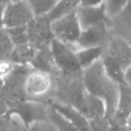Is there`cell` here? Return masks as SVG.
Instances as JSON below:
<instances>
[{"instance_id":"obj_9","label":"cell","mask_w":131,"mask_h":131,"mask_svg":"<svg viewBox=\"0 0 131 131\" xmlns=\"http://www.w3.org/2000/svg\"><path fill=\"white\" fill-rule=\"evenodd\" d=\"M104 52L115 58L124 70L131 64V45L118 35H112L106 43Z\"/></svg>"},{"instance_id":"obj_31","label":"cell","mask_w":131,"mask_h":131,"mask_svg":"<svg viewBox=\"0 0 131 131\" xmlns=\"http://www.w3.org/2000/svg\"><path fill=\"white\" fill-rule=\"evenodd\" d=\"M8 111H9V107H8L7 103L3 99L0 98V118L5 116L8 113Z\"/></svg>"},{"instance_id":"obj_12","label":"cell","mask_w":131,"mask_h":131,"mask_svg":"<svg viewBox=\"0 0 131 131\" xmlns=\"http://www.w3.org/2000/svg\"><path fill=\"white\" fill-rule=\"evenodd\" d=\"M14 114L21 120L24 124L26 123V126L28 128V126L35 121L45 120L47 111L45 105L41 103L27 101L18 104L14 111Z\"/></svg>"},{"instance_id":"obj_22","label":"cell","mask_w":131,"mask_h":131,"mask_svg":"<svg viewBox=\"0 0 131 131\" xmlns=\"http://www.w3.org/2000/svg\"><path fill=\"white\" fill-rule=\"evenodd\" d=\"M58 0H29L35 16L46 14Z\"/></svg>"},{"instance_id":"obj_16","label":"cell","mask_w":131,"mask_h":131,"mask_svg":"<svg viewBox=\"0 0 131 131\" xmlns=\"http://www.w3.org/2000/svg\"><path fill=\"white\" fill-rule=\"evenodd\" d=\"M103 52L104 46H92L80 48V50L76 51V55L82 70H84L95 61H97L98 59H100Z\"/></svg>"},{"instance_id":"obj_2","label":"cell","mask_w":131,"mask_h":131,"mask_svg":"<svg viewBox=\"0 0 131 131\" xmlns=\"http://www.w3.org/2000/svg\"><path fill=\"white\" fill-rule=\"evenodd\" d=\"M50 26L54 39L69 45L77 44L82 28L76 10L52 20Z\"/></svg>"},{"instance_id":"obj_27","label":"cell","mask_w":131,"mask_h":131,"mask_svg":"<svg viewBox=\"0 0 131 131\" xmlns=\"http://www.w3.org/2000/svg\"><path fill=\"white\" fill-rule=\"evenodd\" d=\"M15 69V64L13 61L8 59H0V78L4 79L9 77Z\"/></svg>"},{"instance_id":"obj_7","label":"cell","mask_w":131,"mask_h":131,"mask_svg":"<svg viewBox=\"0 0 131 131\" xmlns=\"http://www.w3.org/2000/svg\"><path fill=\"white\" fill-rule=\"evenodd\" d=\"M51 86L49 73L35 70L24 80V91L29 97H40L46 94Z\"/></svg>"},{"instance_id":"obj_15","label":"cell","mask_w":131,"mask_h":131,"mask_svg":"<svg viewBox=\"0 0 131 131\" xmlns=\"http://www.w3.org/2000/svg\"><path fill=\"white\" fill-rule=\"evenodd\" d=\"M101 61L103 66V70L106 76L117 84H126L125 81V70L122 66L111 55L103 52L101 56Z\"/></svg>"},{"instance_id":"obj_14","label":"cell","mask_w":131,"mask_h":131,"mask_svg":"<svg viewBox=\"0 0 131 131\" xmlns=\"http://www.w3.org/2000/svg\"><path fill=\"white\" fill-rule=\"evenodd\" d=\"M131 115V86L126 84L119 85V96L117 107L110 118L111 120H115L121 123H127L128 118Z\"/></svg>"},{"instance_id":"obj_4","label":"cell","mask_w":131,"mask_h":131,"mask_svg":"<svg viewBox=\"0 0 131 131\" xmlns=\"http://www.w3.org/2000/svg\"><path fill=\"white\" fill-rule=\"evenodd\" d=\"M51 21L45 14L35 16L28 25V37L29 43L38 49H47L50 47L53 40V34L51 31Z\"/></svg>"},{"instance_id":"obj_6","label":"cell","mask_w":131,"mask_h":131,"mask_svg":"<svg viewBox=\"0 0 131 131\" xmlns=\"http://www.w3.org/2000/svg\"><path fill=\"white\" fill-rule=\"evenodd\" d=\"M111 24L99 23L91 27L82 29L77 44L80 48L92 46H105L112 37Z\"/></svg>"},{"instance_id":"obj_25","label":"cell","mask_w":131,"mask_h":131,"mask_svg":"<svg viewBox=\"0 0 131 131\" xmlns=\"http://www.w3.org/2000/svg\"><path fill=\"white\" fill-rule=\"evenodd\" d=\"M14 45L12 44L11 40L9 39L5 29L0 31V56L10 54Z\"/></svg>"},{"instance_id":"obj_11","label":"cell","mask_w":131,"mask_h":131,"mask_svg":"<svg viewBox=\"0 0 131 131\" xmlns=\"http://www.w3.org/2000/svg\"><path fill=\"white\" fill-rule=\"evenodd\" d=\"M111 29L115 35L123 38L131 45V0L115 16L111 17Z\"/></svg>"},{"instance_id":"obj_33","label":"cell","mask_w":131,"mask_h":131,"mask_svg":"<svg viewBox=\"0 0 131 131\" xmlns=\"http://www.w3.org/2000/svg\"><path fill=\"white\" fill-rule=\"evenodd\" d=\"M125 81L129 86H131V64L125 70Z\"/></svg>"},{"instance_id":"obj_24","label":"cell","mask_w":131,"mask_h":131,"mask_svg":"<svg viewBox=\"0 0 131 131\" xmlns=\"http://www.w3.org/2000/svg\"><path fill=\"white\" fill-rule=\"evenodd\" d=\"M110 125L111 121L106 116L89 119V131H108Z\"/></svg>"},{"instance_id":"obj_3","label":"cell","mask_w":131,"mask_h":131,"mask_svg":"<svg viewBox=\"0 0 131 131\" xmlns=\"http://www.w3.org/2000/svg\"><path fill=\"white\" fill-rule=\"evenodd\" d=\"M49 49L54 64L64 74L72 75L83 71L78 61L76 51L71 48V45L53 38Z\"/></svg>"},{"instance_id":"obj_17","label":"cell","mask_w":131,"mask_h":131,"mask_svg":"<svg viewBox=\"0 0 131 131\" xmlns=\"http://www.w3.org/2000/svg\"><path fill=\"white\" fill-rule=\"evenodd\" d=\"M37 49L32 46L30 43L23 44V45H16L13 47L10 56L13 62H16V64H23L28 66L31 63Z\"/></svg>"},{"instance_id":"obj_13","label":"cell","mask_w":131,"mask_h":131,"mask_svg":"<svg viewBox=\"0 0 131 131\" xmlns=\"http://www.w3.org/2000/svg\"><path fill=\"white\" fill-rule=\"evenodd\" d=\"M77 108L89 120L93 118L103 117L106 113V106L103 99L92 95L86 91L84 97L82 98L81 102L78 104Z\"/></svg>"},{"instance_id":"obj_28","label":"cell","mask_w":131,"mask_h":131,"mask_svg":"<svg viewBox=\"0 0 131 131\" xmlns=\"http://www.w3.org/2000/svg\"><path fill=\"white\" fill-rule=\"evenodd\" d=\"M110 121H111V125L108 131H130V127L127 125V123H121L111 119Z\"/></svg>"},{"instance_id":"obj_10","label":"cell","mask_w":131,"mask_h":131,"mask_svg":"<svg viewBox=\"0 0 131 131\" xmlns=\"http://www.w3.org/2000/svg\"><path fill=\"white\" fill-rule=\"evenodd\" d=\"M50 107L60 114L64 119L74 124L81 131H89V120L73 104L60 101H51Z\"/></svg>"},{"instance_id":"obj_19","label":"cell","mask_w":131,"mask_h":131,"mask_svg":"<svg viewBox=\"0 0 131 131\" xmlns=\"http://www.w3.org/2000/svg\"><path fill=\"white\" fill-rule=\"evenodd\" d=\"M30 64L35 70L49 73L54 64L50 49H38Z\"/></svg>"},{"instance_id":"obj_21","label":"cell","mask_w":131,"mask_h":131,"mask_svg":"<svg viewBox=\"0 0 131 131\" xmlns=\"http://www.w3.org/2000/svg\"><path fill=\"white\" fill-rule=\"evenodd\" d=\"M49 114H50V121L55 125L57 131H81L79 128H77L74 124H72L67 119H64L60 114H58L53 108H51Z\"/></svg>"},{"instance_id":"obj_35","label":"cell","mask_w":131,"mask_h":131,"mask_svg":"<svg viewBox=\"0 0 131 131\" xmlns=\"http://www.w3.org/2000/svg\"><path fill=\"white\" fill-rule=\"evenodd\" d=\"M10 1H19V0H10Z\"/></svg>"},{"instance_id":"obj_8","label":"cell","mask_w":131,"mask_h":131,"mask_svg":"<svg viewBox=\"0 0 131 131\" xmlns=\"http://www.w3.org/2000/svg\"><path fill=\"white\" fill-rule=\"evenodd\" d=\"M76 13L82 29L99 23H108L112 25V19L106 13L104 3L94 6L79 5L76 9Z\"/></svg>"},{"instance_id":"obj_23","label":"cell","mask_w":131,"mask_h":131,"mask_svg":"<svg viewBox=\"0 0 131 131\" xmlns=\"http://www.w3.org/2000/svg\"><path fill=\"white\" fill-rule=\"evenodd\" d=\"M130 0H104L105 10L110 17L118 14Z\"/></svg>"},{"instance_id":"obj_30","label":"cell","mask_w":131,"mask_h":131,"mask_svg":"<svg viewBox=\"0 0 131 131\" xmlns=\"http://www.w3.org/2000/svg\"><path fill=\"white\" fill-rule=\"evenodd\" d=\"M104 3V0H80V5L83 6H94Z\"/></svg>"},{"instance_id":"obj_5","label":"cell","mask_w":131,"mask_h":131,"mask_svg":"<svg viewBox=\"0 0 131 131\" xmlns=\"http://www.w3.org/2000/svg\"><path fill=\"white\" fill-rule=\"evenodd\" d=\"M34 17L29 0L10 1L4 7V28L26 26Z\"/></svg>"},{"instance_id":"obj_34","label":"cell","mask_w":131,"mask_h":131,"mask_svg":"<svg viewBox=\"0 0 131 131\" xmlns=\"http://www.w3.org/2000/svg\"><path fill=\"white\" fill-rule=\"evenodd\" d=\"M8 2H10V0H0V4L2 5H6Z\"/></svg>"},{"instance_id":"obj_18","label":"cell","mask_w":131,"mask_h":131,"mask_svg":"<svg viewBox=\"0 0 131 131\" xmlns=\"http://www.w3.org/2000/svg\"><path fill=\"white\" fill-rule=\"evenodd\" d=\"M79 5L80 0H58L45 15L50 21H52L72 11H75Z\"/></svg>"},{"instance_id":"obj_26","label":"cell","mask_w":131,"mask_h":131,"mask_svg":"<svg viewBox=\"0 0 131 131\" xmlns=\"http://www.w3.org/2000/svg\"><path fill=\"white\" fill-rule=\"evenodd\" d=\"M28 131H57L55 125L50 121H35L28 126Z\"/></svg>"},{"instance_id":"obj_1","label":"cell","mask_w":131,"mask_h":131,"mask_svg":"<svg viewBox=\"0 0 131 131\" xmlns=\"http://www.w3.org/2000/svg\"><path fill=\"white\" fill-rule=\"evenodd\" d=\"M82 84L88 93L103 99L106 106L105 116L112 118L117 107L119 84L106 76L101 58L82 71Z\"/></svg>"},{"instance_id":"obj_20","label":"cell","mask_w":131,"mask_h":131,"mask_svg":"<svg viewBox=\"0 0 131 131\" xmlns=\"http://www.w3.org/2000/svg\"><path fill=\"white\" fill-rule=\"evenodd\" d=\"M4 29H5L9 39L11 40V42L14 46L29 43L27 25L26 26L11 27V28H4Z\"/></svg>"},{"instance_id":"obj_29","label":"cell","mask_w":131,"mask_h":131,"mask_svg":"<svg viewBox=\"0 0 131 131\" xmlns=\"http://www.w3.org/2000/svg\"><path fill=\"white\" fill-rule=\"evenodd\" d=\"M13 123L7 120H4L2 117L0 118V131H14Z\"/></svg>"},{"instance_id":"obj_32","label":"cell","mask_w":131,"mask_h":131,"mask_svg":"<svg viewBox=\"0 0 131 131\" xmlns=\"http://www.w3.org/2000/svg\"><path fill=\"white\" fill-rule=\"evenodd\" d=\"M4 7L5 5L0 4V31L4 29Z\"/></svg>"}]
</instances>
